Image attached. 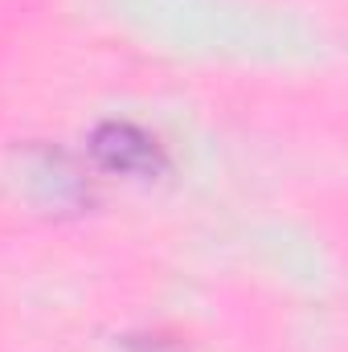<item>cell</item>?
Instances as JSON below:
<instances>
[{
	"label": "cell",
	"mask_w": 348,
	"mask_h": 352,
	"mask_svg": "<svg viewBox=\"0 0 348 352\" xmlns=\"http://www.w3.org/2000/svg\"><path fill=\"white\" fill-rule=\"evenodd\" d=\"M94 156H98L107 168L131 173V176H144V173H156V168H160L156 144H152L144 131H135L131 123H107V127H98V135H94Z\"/></svg>",
	"instance_id": "cell-1"
}]
</instances>
